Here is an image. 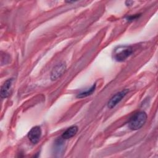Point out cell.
<instances>
[{
  "mask_svg": "<svg viewBox=\"0 0 158 158\" xmlns=\"http://www.w3.org/2000/svg\"><path fill=\"white\" fill-rule=\"evenodd\" d=\"M41 136V130L38 126L33 127L28 133V138L33 144H36Z\"/></svg>",
  "mask_w": 158,
  "mask_h": 158,
  "instance_id": "cell-5",
  "label": "cell"
},
{
  "mask_svg": "<svg viewBox=\"0 0 158 158\" xmlns=\"http://www.w3.org/2000/svg\"><path fill=\"white\" fill-rule=\"evenodd\" d=\"M12 81H13L12 78H9L1 86V96L2 98H6L9 96L10 93V88H11Z\"/></svg>",
  "mask_w": 158,
  "mask_h": 158,
  "instance_id": "cell-6",
  "label": "cell"
},
{
  "mask_svg": "<svg viewBox=\"0 0 158 158\" xmlns=\"http://www.w3.org/2000/svg\"><path fill=\"white\" fill-rule=\"evenodd\" d=\"M78 131V127L75 125H73L67 128L62 135V138L64 139H67L74 136Z\"/></svg>",
  "mask_w": 158,
  "mask_h": 158,
  "instance_id": "cell-7",
  "label": "cell"
},
{
  "mask_svg": "<svg viewBox=\"0 0 158 158\" xmlns=\"http://www.w3.org/2000/svg\"><path fill=\"white\" fill-rule=\"evenodd\" d=\"M147 114L144 111H139L135 113L129 120L128 126L132 130H137L141 128L146 123Z\"/></svg>",
  "mask_w": 158,
  "mask_h": 158,
  "instance_id": "cell-1",
  "label": "cell"
},
{
  "mask_svg": "<svg viewBox=\"0 0 158 158\" xmlns=\"http://www.w3.org/2000/svg\"><path fill=\"white\" fill-rule=\"evenodd\" d=\"M127 93H128V90L124 89L122 91H120L116 93L108 101L107 107L109 109H112L113 107H114L116 105H117L121 101V100L125 96Z\"/></svg>",
  "mask_w": 158,
  "mask_h": 158,
  "instance_id": "cell-3",
  "label": "cell"
},
{
  "mask_svg": "<svg viewBox=\"0 0 158 158\" xmlns=\"http://www.w3.org/2000/svg\"><path fill=\"white\" fill-rule=\"evenodd\" d=\"M66 70V65L65 63L61 62L57 64L52 69L51 75V78L52 80H57L60 78Z\"/></svg>",
  "mask_w": 158,
  "mask_h": 158,
  "instance_id": "cell-4",
  "label": "cell"
},
{
  "mask_svg": "<svg viewBox=\"0 0 158 158\" xmlns=\"http://www.w3.org/2000/svg\"><path fill=\"white\" fill-rule=\"evenodd\" d=\"M95 88H96V85H93L90 88H89L88 89H87L86 91H83L80 93H79L77 96V98H85V97H86L90 94H91L95 90Z\"/></svg>",
  "mask_w": 158,
  "mask_h": 158,
  "instance_id": "cell-8",
  "label": "cell"
},
{
  "mask_svg": "<svg viewBox=\"0 0 158 158\" xmlns=\"http://www.w3.org/2000/svg\"><path fill=\"white\" fill-rule=\"evenodd\" d=\"M133 52V49L130 46H119L115 48L113 52V57L115 60L122 62L126 60Z\"/></svg>",
  "mask_w": 158,
  "mask_h": 158,
  "instance_id": "cell-2",
  "label": "cell"
},
{
  "mask_svg": "<svg viewBox=\"0 0 158 158\" xmlns=\"http://www.w3.org/2000/svg\"><path fill=\"white\" fill-rule=\"evenodd\" d=\"M133 3V1H127L125 2V4H126L127 6H130Z\"/></svg>",
  "mask_w": 158,
  "mask_h": 158,
  "instance_id": "cell-10",
  "label": "cell"
},
{
  "mask_svg": "<svg viewBox=\"0 0 158 158\" xmlns=\"http://www.w3.org/2000/svg\"><path fill=\"white\" fill-rule=\"evenodd\" d=\"M140 15H141L140 14H135L133 15H130L127 17V19L128 21H133V20L137 19L138 18H139L140 17Z\"/></svg>",
  "mask_w": 158,
  "mask_h": 158,
  "instance_id": "cell-9",
  "label": "cell"
}]
</instances>
